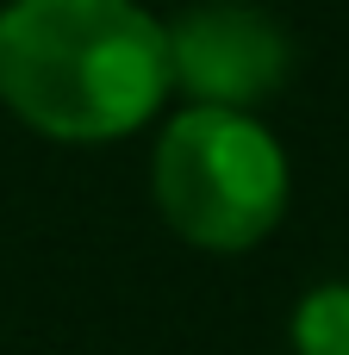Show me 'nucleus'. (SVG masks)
Returning <instances> with one entry per match:
<instances>
[{
  "label": "nucleus",
  "instance_id": "f257e3e1",
  "mask_svg": "<svg viewBox=\"0 0 349 355\" xmlns=\"http://www.w3.org/2000/svg\"><path fill=\"white\" fill-rule=\"evenodd\" d=\"M169 94V31L131 0H12L0 100L69 144L137 131Z\"/></svg>",
  "mask_w": 349,
  "mask_h": 355
},
{
  "label": "nucleus",
  "instance_id": "f03ea898",
  "mask_svg": "<svg viewBox=\"0 0 349 355\" xmlns=\"http://www.w3.org/2000/svg\"><path fill=\"white\" fill-rule=\"evenodd\" d=\"M156 200L187 243L250 250L287 206V162L250 112L194 106L156 144Z\"/></svg>",
  "mask_w": 349,
  "mask_h": 355
},
{
  "label": "nucleus",
  "instance_id": "7ed1b4c3",
  "mask_svg": "<svg viewBox=\"0 0 349 355\" xmlns=\"http://www.w3.org/2000/svg\"><path fill=\"white\" fill-rule=\"evenodd\" d=\"M169 31V81H181L200 106H250L281 87L287 37L250 6H194Z\"/></svg>",
  "mask_w": 349,
  "mask_h": 355
},
{
  "label": "nucleus",
  "instance_id": "20e7f679",
  "mask_svg": "<svg viewBox=\"0 0 349 355\" xmlns=\"http://www.w3.org/2000/svg\"><path fill=\"white\" fill-rule=\"evenodd\" d=\"M293 343L300 355H349V287L306 293V306L293 318Z\"/></svg>",
  "mask_w": 349,
  "mask_h": 355
}]
</instances>
